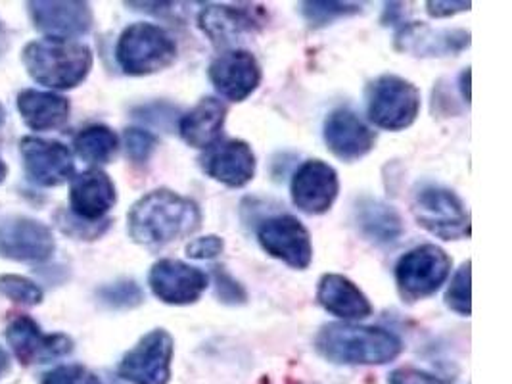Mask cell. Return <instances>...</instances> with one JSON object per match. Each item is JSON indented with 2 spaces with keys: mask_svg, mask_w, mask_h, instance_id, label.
<instances>
[{
  "mask_svg": "<svg viewBox=\"0 0 512 384\" xmlns=\"http://www.w3.org/2000/svg\"><path fill=\"white\" fill-rule=\"evenodd\" d=\"M202 227V210L187 196L171 189H154L140 196L127 214V231L133 242L162 248L187 239Z\"/></svg>",
  "mask_w": 512,
  "mask_h": 384,
  "instance_id": "6da1fadb",
  "label": "cell"
},
{
  "mask_svg": "<svg viewBox=\"0 0 512 384\" xmlns=\"http://www.w3.org/2000/svg\"><path fill=\"white\" fill-rule=\"evenodd\" d=\"M315 352L334 365H388L403 354V340L382 327L326 323L315 335Z\"/></svg>",
  "mask_w": 512,
  "mask_h": 384,
  "instance_id": "7a4b0ae2",
  "label": "cell"
},
{
  "mask_svg": "<svg viewBox=\"0 0 512 384\" xmlns=\"http://www.w3.org/2000/svg\"><path fill=\"white\" fill-rule=\"evenodd\" d=\"M22 60L33 81L56 91H68L81 85L94 64L93 50L87 45L54 37L27 43Z\"/></svg>",
  "mask_w": 512,
  "mask_h": 384,
  "instance_id": "3957f363",
  "label": "cell"
},
{
  "mask_svg": "<svg viewBox=\"0 0 512 384\" xmlns=\"http://www.w3.org/2000/svg\"><path fill=\"white\" fill-rule=\"evenodd\" d=\"M179 48L175 39L156 24L139 22L125 27L117 39L116 60L127 75L142 77L163 72L175 64Z\"/></svg>",
  "mask_w": 512,
  "mask_h": 384,
  "instance_id": "277c9868",
  "label": "cell"
},
{
  "mask_svg": "<svg viewBox=\"0 0 512 384\" xmlns=\"http://www.w3.org/2000/svg\"><path fill=\"white\" fill-rule=\"evenodd\" d=\"M411 212L422 229L442 240L470 237V214L463 198L438 183H419L413 191Z\"/></svg>",
  "mask_w": 512,
  "mask_h": 384,
  "instance_id": "5b68a950",
  "label": "cell"
},
{
  "mask_svg": "<svg viewBox=\"0 0 512 384\" xmlns=\"http://www.w3.org/2000/svg\"><path fill=\"white\" fill-rule=\"evenodd\" d=\"M367 116L374 127L384 131H403L420 114V91L409 79L384 73L367 87Z\"/></svg>",
  "mask_w": 512,
  "mask_h": 384,
  "instance_id": "8992f818",
  "label": "cell"
},
{
  "mask_svg": "<svg viewBox=\"0 0 512 384\" xmlns=\"http://www.w3.org/2000/svg\"><path fill=\"white\" fill-rule=\"evenodd\" d=\"M451 258L436 244H420L397 260V292L403 302H419L434 296L451 275Z\"/></svg>",
  "mask_w": 512,
  "mask_h": 384,
  "instance_id": "52a82bcc",
  "label": "cell"
},
{
  "mask_svg": "<svg viewBox=\"0 0 512 384\" xmlns=\"http://www.w3.org/2000/svg\"><path fill=\"white\" fill-rule=\"evenodd\" d=\"M175 340L169 331L154 329L121 358L117 375L129 384H169Z\"/></svg>",
  "mask_w": 512,
  "mask_h": 384,
  "instance_id": "ba28073f",
  "label": "cell"
},
{
  "mask_svg": "<svg viewBox=\"0 0 512 384\" xmlns=\"http://www.w3.org/2000/svg\"><path fill=\"white\" fill-rule=\"evenodd\" d=\"M261 4H206L198 14V27L215 47L229 48L267 25Z\"/></svg>",
  "mask_w": 512,
  "mask_h": 384,
  "instance_id": "9c48e42d",
  "label": "cell"
},
{
  "mask_svg": "<svg viewBox=\"0 0 512 384\" xmlns=\"http://www.w3.org/2000/svg\"><path fill=\"white\" fill-rule=\"evenodd\" d=\"M257 242L265 254L292 269L303 271L313 262L311 233L296 216L267 217L257 227Z\"/></svg>",
  "mask_w": 512,
  "mask_h": 384,
  "instance_id": "30bf717a",
  "label": "cell"
},
{
  "mask_svg": "<svg viewBox=\"0 0 512 384\" xmlns=\"http://www.w3.org/2000/svg\"><path fill=\"white\" fill-rule=\"evenodd\" d=\"M148 285L152 294L163 304L190 306L202 298L210 285V277L196 265L175 258H163L152 265Z\"/></svg>",
  "mask_w": 512,
  "mask_h": 384,
  "instance_id": "8fae6325",
  "label": "cell"
},
{
  "mask_svg": "<svg viewBox=\"0 0 512 384\" xmlns=\"http://www.w3.org/2000/svg\"><path fill=\"white\" fill-rule=\"evenodd\" d=\"M54 248L56 240L45 223L22 216L0 221V258L41 264L52 258Z\"/></svg>",
  "mask_w": 512,
  "mask_h": 384,
  "instance_id": "7c38bea8",
  "label": "cell"
},
{
  "mask_svg": "<svg viewBox=\"0 0 512 384\" xmlns=\"http://www.w3.org/2000/svg\"><path fill=\"white\" fill-rule=\"evenodd\" d=\"M208 77L217 95L231 102H244L259 89L263 72L250 50L231 48L213 58Z\"/></svg>",
  "mask_w": 512,
  "mask_h": 384,
  "instance_id": "4fadbf2b",
  "label": "cell"
},
{
  "mask_svg": "<svg viewBox=\"0 0 512 384\" xmlns=\"http://www.w3.org/2000/svg\"><path fill=\"white\" fill-rule=\"evenodd\" d=\"M340 192L338 171L323 160H307L296 169L290 181L294 206L307 216L326 214Z\"/></svg>",
  "mask_w": 512,
  "mask_h": 384,
  "instance_id": "5bb4252c",
  "label": "cell"
},
{
  "mask_svg": "<svg viewBox=\"0 0 512 384\" xmlns=\"http://www.w3.org/2000/svg\"><path fill=\"white\" fill-rule=\"evenodd\" d=\"M198 162L210 179L229 189H242L256 177L254 148L242 139H225L211 144Z\"/></svg>",
  "mask_w": 512,
  "mask_h": 384,
  "instance_id": "9a60e30c",
  "label": "cell"
},
{
  "mask_svg": "<svg viewBox=\"0 0 512 384\" xmlns=\"http://www.w3.org/2000/svg\"><path fill=\"white\" fill-rule=\"evenodd\" d=\"M27 177L39 187H60L75 177L73 154L66 144L24 137L20 143Z\"/></svg>",
  "mask_w": 512,
  "mask_h": 384,
  "instance_id": "2e32d148",
  "label": "cell"
},
{
  "mask_svg": "<svg viewBox=\"0 0 512 384\" xmlns=\"http://www.w3.org/2000/svg\"><path fill=\"white\" fill-rule=\"evenodd\" d=\"M6 340L22 365L48 363L66 358L73 350L70 336L56 333L45 335L41 327L27 315H18L6 327Z\"/></svg>",
  "mask_w": 512,
  "mask_h": 384,
  "instance_id": "e0dca14e",
  "label": "cell"
},
{
  "mask_svg": "<svg viewBox=\"0 0 512 384\" xmlns=\"http://www.w3.org/2000/svg\"><path fill=\"white\" fill-rule=\"evenodd\" d=\"M323 139L330 154L348 164L369 156L376 146V133L346 106L326 116Z\"/></svg>",
  "mask_w": 512,
  "mask_h": 384,
  "instance_id": "ac0fdd59",
  "label": "cell"
},
{
  "mask_svg": "<svg viewBox=\"0 0 512 384\" xmlns=\"http://www.w3.org/2000/svg\"><path fill=\"white\" fill-rule=\"evenodd\" d=\"M33 25L54 39H75L87 35L94 25L93 8L89 2H29Z\"/></svg>",
  "mask_w": 512,
  "mask_h": 384,
  "instance_id": "d6986e66",
  "label": "cell"
},
{
  "mask_svg": "<svg viewBox=\"0 0 512 384\" xmlns=\"http://www.w3.org/2000/svg\"><path fill=\"white\" fill-rule=\"evenodd\" d=\"M117 191L112 177L102 169L91 168L71 179V214L85 221H104L116 206Z\"/></svg>",
  "mask_w": 512,
  "mask_h": 384,
  "instance_id": "ffe728a7",
  "label": "cell"
},
{
  "mask_svg": "<svg viewBox=\"0 0 512 384\" xmlns=\"http://www.w3.org/2000/svg\"><path fill=\"white\" fill-rule=\"evenodd\" d=\"M470 47V31L442 29L436 31L422 22L401 25L396 33V48L420 58L457 56Z\"/></svg>",
  "mask_w": 512,
  "mask_h": 384,
  "instance_id": "44dd1931",
  "label": "cell"
},
{
  "mask_svg": "<svg viewBox=\"0 0 512 384\" xmlns=\"http://www.w3.org/2000/svg\"><path fill=\"white\" fill-rule=\"evenodd\" d=\"M317 302L326 313L344 321H361L374 312L369 296L340 273H325L319 279Z\"/></svg>",
  "mask_w": 512,
  "mask_h": 384,
  "instance_id": "7402d4cb",
  "label": "cell"
},
{
  "mask_svg": "<svg viewBox=\"0 0 512 384\" xmlns=\"http://www.w3.org/2000/svg\"><path fill=\"white\" fill-rule=\"evenodd\" d=\"M353 221L361 237L373 242L374 246H394L405 233L403 217L396 208L373 196L357 198Z\"/></svg>",
  "mask_w": 512,
  "mask_h": 384,
  "instance_id": "603a6c76",
  "label": "cell"
},
{
  "mask_svg": "<svg viewBox=\"0 0 512 384\" xmlns=\"http://www.w3.org/2000/svg\"><path fill=\"white\" fill-rule=\"evenodd\" d=\"M227 114L229 108L223 100L206 96L179 120V135L188 146L206 150L221 141Z\"/></svg>",
  "mask_w": 512,
  "mask_h": 384,
  "instance_id": "cb8c5ba5",
  "label": "cell"
},
{
  "mask_svg": "<svg viewBox=\"0 0 512 384\" xmlns=\"http://www.w3.org/2000/svg\"><path fill=\"white\" fill-rule=\"evenodd\" d=\"M18 112L31 131H50L70 118V100L56 93L27 89L18 96Z\"/></svg>",
  "mask_w": 512,
  "mask_h": 384,
  "instance_id": "d4e9b609",
  "label": "cell"
},
{
  "mask_svg": "<svg viewBox=\"0 0 512 384\" xmlns=\"http://www.w3.org/2000/svg\"><path fill=\"white\" fill-rule=\"evenodd\" d=\"M73 148L81 160H85L87 164L100 166V164H108L116 156L119 137L108 125L96 123L81 129L75 135Z\"/></svg>",
  "mask_w": 512,
  "mask_h": 384,
  "instance_id": "484cf974",
  "label": "cell"
},
{
  "mask_svg": "<svg viewBox=\"0 0 512 384\" xmlns=\"http://www.w3.org/2000/svg\"><path fill=\"white\" fill-rule=\"evenodd\" d=\"M300 12H302L303 20L313 29L326 27V25L334 24L338 20H346L353 18L357 14L363 12L361 4L355 2H302L300 4Z\"/></svg>",
  "mask_w": 512,
  "mask_h": 384,
  "instance_id": "4316f807",
  "label": "cell"
},
{
  "mask_svg": "<svg viewBox=\"0 0 512 384\" xmlns=\"http://www.w3.org/2000/svg\"><path fill=\"white\" fill-rule=\"evenodd\" d=\"M96 298L108 310L125 312V310L139 308L140 304L144 302V292L133 279H121L116 283L98 288Z\"/></svg>",
  "mask_w": 512,
  "mask_h": 384,
  "instance_id": "83f0119b",
  "label": "cell"
},
{
  "mask_svg": "<svg viewBox=\"0 0 512 384\" xmlns=\"http://www.w3.org/2000/svg\"><path fill=\"white\" fill-rule=\"evenodd\" d=\"M472 262L466 260L465 264L461 265L449 287L445 290V306L451 312L459 313L463 317H470L472 313V290H470V277H472Z\"/></svg>",
  "mask_w": 512,
  "mask_h": 384,
  "instance_id": "f1b7e54d",
  "label": "cell"
},
{
  "mask_svg": "<svg viewBox=\"0 0 512 384\" xmlns=\"http://www.w3.org/2000/svg\"><path fill=\"white\" fill-rule=\"evenodd\" d=\"M0 294L20 306H37L43 302V290L22 275H0Z\"/></svg>",
  "mask_w": 512,
  "mask_h": 384,
  "instance_id": "f546056e",
  "label": "cell"
},
{
  "mask_svg": "<svg viewBox=\"0 0 512 384\" xmlns=\"http://www.w3.org/2000/svg\"><path fill=\"white\" fill-rule=\"evenodd\" d=\"M158 137L142 127H129L123 133V144L127 158L135 164H146L158 148Z\"/></svg>",
  "mask_w": 512,
  "mask_h": 384,
  "instance_id": "4dcf8cb0",
  "label": "cell"
},
{
  "mask_svg": "<svg viewBox=\"0 0 512 384\" xmlns=\"http://www.w3.org/2000/svg\"><path fill=\"white\" fill-rule=\"evenodd\" d=\"M213 287L217 300L225 306H244L248 302V290L223 267H213Z\"/></svg>",
  "mask_w": 512,
  "mask_h": 384,
  "instance_id": "1f68e13d",
  "label": "cell"
},
{
  "mask_svg": "<svg viewBox=\"0 0 512 384\" xmlns=\"http://www.w3.org/2000/svg\"><path fill=\"white\" fill-rule=\"evenodd\" d=\"M41 384H104L100 377L93 373L89 367L79 365V363H70V365H60L52 371H48L43 377Z\"/></svg>",
  "mask_w": 512,
  "mask_h": 384,
  "instance_id": "d6a6232c",
  "label": "cell"
},
{
  "mask_svg": "<svg viewBox=\"0 0 512 384\" xmlns=\"http://www.w3.org/2000/svg\"><path fill=\"white\" fill-rule=\"evenodd\" d=\"M60 227L64 229V233H68L71 237H79V239L94 240L102 237L106 233V229L110 227V221H85L73 214H62Z\"/></svg>",
  "mask_w": 512,
  "mask_h": 384,
  "instance_id": "836d02e7",
  "label": "cell"
},
{
  "mask_svg": "<svg viewBox=\"0 0 512 384\" xmlns=\"http://www.w3.org/2000/svg\"><path fill=\"white\" fill-rule=\"evenodd\" d=\"M225 240L219 235H206L190 240L187 244V256L190 260H215L223 254Z\"/></svg>",
  "mask_w": 512,
  "mask_h": 384,
  "instance_id": "e575fe53",
  "label": "cell"
},
{
  "mask_svg": "<svg viewBox=\"0 0 512 384\" xmlns=\"http://www.w3.org/2000/svg\"><path fill=\"white\" fill-rule=\"evenodd\" d=\"M177 108L165 104V102H154V104H146V106H140L139 110H135V118L146 121L150 125H156V127H167L169 120H173Z\"/></svg>",
  "mask_w": 512,
  "mask_h": 384,
  "instance_id": "d590c367",
  "label": "cell"
},
{
  "mask_svg": "<svg viewBox=\"0 0 512 384\" xmlns=\"http://www.w3.org/2000/svg\"><path fill=\"white\" fill-rule=\"evenodd\" d=\"M388 384H447L440 377L422 371L417 367H399L396 371H392Z\"/></svg>",
  "mask_w": 512,
  "mask_h": 384,
  "instance_id": "8d00e7d4",
  "label": "cell"
},
{
  "mask_svg": "<svg viewBox=\"0 0 512 384\" xmlns=\"http://www.w3.org/2000/svg\"><path fill=\"white\" fill-rule=\"evenodd\" d=\"M472 8L470 2H457V0H430L426 2V12L430 18H451L459 12H468Z\"/></svg>",
  "mask_w": 512,
  "mask_h": 384,
  "instance_id": "74e56055",
  "label": "cell"
},
{
  "mask_svg": "<svg viewBox=\"0 0 512 384\" xmlns=\"http://www.w3.org/2000/svg\"><path fill=\"white\" fill-rule=\"evenodd\" d=\"M459 85H461V95L465 98L466 104H470V68H466L461 73Z\"/></svg>",
  "mask_w": 512,
  "mask_h": 384,
  "instance_id": "f35d334b",
  "label": "cell"
},
{
  "mask_svg": "<svg viewBox=\"0 0 512 384\" xmlns=\"http://www.w3.org/2000/svg\"><path fill=\"white\" fill-rule=\"evenodd\" d=\"M10 47V39H8V29L4 22L0 20V56H4V52Z\"/></svg>",
  "mask_w": 512,
  "mask_h": 384,
  "instance_id": "ab89813d",
  "label": "cell"
},
{
  "mask_svg": "<svg viewBox=\"0 0 512 384\" xmlns=\"http://www.w3.org/2000/svg\"><path fill=\"white\" fill-rule=\"evenodd\" d=\"M6 367H8V358H6V354L0 350V375L6 371Z\"/></svg>",
  "mask_w": 512,
  "mask_h": 384,
  "instance_id": "60d3db41",
  "label": "cell"
},
{
  "mask_svg": "<svg viewBox=\"0 0 512 384\" xmlns=\"http://www.w3.org/2000/svg\"><path fill=\"white\" fill-rule=\"evenodd\" d=\"M6 175H8V168H6V164L0 160V183H4Z\"/></svg>",
  "mask_w": 512,
  "mask_h": 384,
  "instance_id": "b9f144b4",
  "label": "cell"
},
{
  "mask_svg": "<svg viewBox=\"0 0 512 384\" xmlns=\"http://www.w3.org/2000/svg\"><path fill=\"white\" fill-rule=\"evenodd\" d=\"M4 121H6V110H4V106L0 104V127L4 125Z\"/></svg>",
  "mask_w": 512,
  "mask_h": 384,
  "instance_id": "7bdbcfd3",
  "label": "cell"
}]
</instances>
